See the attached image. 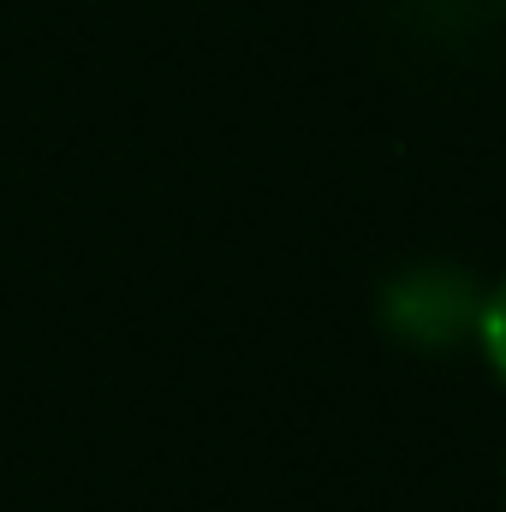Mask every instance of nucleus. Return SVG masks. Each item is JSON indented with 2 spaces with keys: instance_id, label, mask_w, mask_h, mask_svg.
<instances>
[{
  "instance_id": "1",
  "label": "nucleus",
  "mask_w": 506,
  "mask_h": 512,
  "mask_svg": "<svg viewBox=\"0 0 506 512\" xmlns=\"http://www.w3.org/2000/svg\"><path fill=\"white\" fill-rule=\"evenodd\" d=\"M489 286L459 262H411L381 286V328L417 352H453L477 340Z\"/></svg>"
},
{
  "instance_id": "2",
  "label": "nucleus",
  "mask_w": 506,
  "mask_h": 512,
  "mask_svg": "<svg viewBox=\"0 0 506 512\" xmlns=\"http://www.w3.org/2000/svg\"><path fill=\"white\" fill-rule=\"evenodd\" d=\"M477 346H483V358H489V370L506 382V274L489 286V298H483V322H477Z\"/></svg>"
},
{
  "instance_id": "3",
  "label": "nucleus",
  "mask_w": 506,
  "mask_h": 512,
  "mask_svg": "<svg viewBox=\"0 0 506 512\" xmlns=\"http://www.w3.org/2000/svg\"><path fill=\"white\" fill-rule=\"evenodd\" d=\"M501 6H506V0H501Z\"/></svg>"
}]
</instances>
